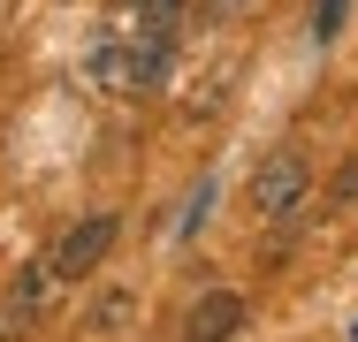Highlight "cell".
I'll list each match as a JSON object with an SVG mask.
<instances>
[{
	"label": "cell",
	"mask_w": 358,
	"mask_h": 342,
	"mask_svg": "<svg viewBox=\"0 0 358 342\" xmlns=\"http://www.w3.org/2000/svg\"><path fill=\"white\" fill-rule=\"evenodd\" d=\"M305 183H313V175H305V152H267V160H259V175H252V205H259V221H289V213H297V205H305Z\"/></svg>",
	"instance_id": "obj_1"
},
{
	"label": "cell",
	"mask_w": 358,
	"mask_h": 342,
	"mask_svg": "<svg viewBox=\"0 0 358 342\" xmlns=\"http://www.w3.org/2000/svg\"><path fill=\"white\" fill-rule=\"evenodd\" d=\"M115 236H122V221H115V213H92V221H76L69 236L54 244L46 274H62V281H84V274H92L107 251H115Z\"/></svg>",
	"instance_id": "obj_2"
},
{
	"label": "cell",
	"mask_w": 358,
	"mask_h": 342,
	"mask_svg": "<svg viewBox=\"0 0 358 342\" xmlns=\"http://www.w3.org/2000/svg\"><path fill=\"white\" fill-rule=\"evenodd\" d=\"M236 327H244V297H236V289H214V297H199V304H191L183 342H229Z\"/></svg>",
	"instance_id": "obj_3"
},
{
	"label": "cell",
	"mask_w": 358,
	"mask_h": 342,
	"mask_svg": "<svg viewBox=\"0 0 358 342\" xmlns=\"http://www.w3.org/2000/svg\"><path fill=\"white\" fill-rule=\"evenodd\" d=\"M38 297H46V267H23V274H15V289H8V327H15V335L38 320Z\"/></svg>",
	"instance_id": "obj_4"
},
{
	"label": "cell",
	"mask_w": 358,
	"mask_h": 342,
	"mask_svg": "<svg viewBox=\"0 0 358 342\" xmlns=\"http://www.w3.org/2000/svg\"><path fill=\"white\" fill-rule=\"evenodd\" d=\"M343 15H351V0H313V38H320V46L343 38Z\"/></svg>",
	"instance_id": "obj_5"
},
{
	"label": "cell",
	"mask_w": 358,
	"mask_h": 342,
	"mask_svg": "<svg viewBox=\"0 0 358 342\" xmlns=\"http://www.w3.org/2000/svg\"><path fill=\"white\" fill-rule=\"evenodd\" d=\"M244 8H252V0H214V15H244Z\"/></svg>",
	"instance_id": "obj_6"
},
{
	"label": "cell",
	"mask_w": 358,
	"mask_h": 342,
	"mask_svg": "<svg viewBox=\"0 0 358 342\" xmlns=\"http://www.w3.org/2000/svg\"><path fill=\"white\" fill-rule=\"evenodd\" d=\"M351 342H358V327H351Z\"/></svg>",
	"instance_id": "obj_7"
}]
</instances>
